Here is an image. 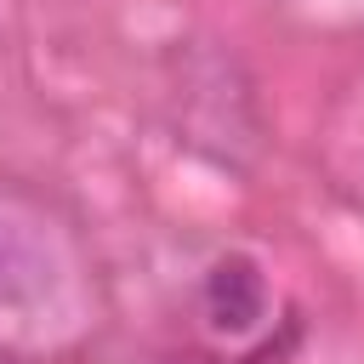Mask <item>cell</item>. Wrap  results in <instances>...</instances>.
<instances>
[{
	"label": "cell",
	"mask_w": 364,
	"mask_h": 364,
	"mask_svg": "<svg viewBox=\"0 0 364 364\" xmlns=\"http://www.w3.org/2000/svg\"><path fill=\"white\" fill-rule=\"evenodd\" d=\"M267 279L250 256H216L205 284H199V313L216 336L239 341V336H256L262 318H267Z\"/></svg>",
	"instance_id": "obj_1"
},
{
	"label": "cell",
	"mask_w": 364,
	"mask_h": 364,
	"mask_svg": "<svg viewBox=\"0 0 364 364\" xmlns=\"http://www.w3.org/2000/svg\"><path fill=\"white\" fill-rule=\"evenodd\" d=\"M57 256L46 245V233L11 210H0V307L6 313H28L46 307L57 290Z\"/></svg>",
	"instance_id": "obj_2"
}]
</instances>
